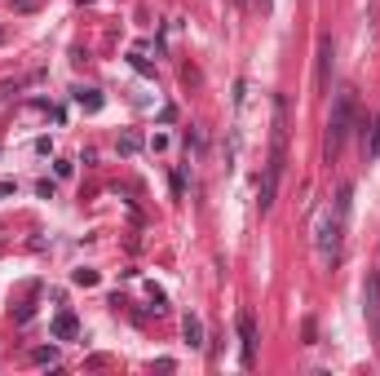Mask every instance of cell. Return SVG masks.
<instances>
[{"instance_id":"6da1fadb","label":"cell","mask_w":380,"mask_h":376,"mask_svg":"<svg viewBox=\"0 0 380 376\" xmlns=\"http://www.w3.org/2000/svg\"><path fill=\"white\" fill-rule=\"evenodd\" d=\"M283 164H288V97H283V93H274V133H270V164H266V177H261V195H257L261 212H270V208H274L278 182H283Z\"/></svg>"},{"instance_id":"7a4b0ae2","label":"cell","mask_w":380,"mask_h":376,"mask_svg":"<svg viewBox=\"0 0 380 376\" xmlns=\"http://www.w3.org/2000/svg\"><path fill=\"white\" fill-rule=\"evenodd\" d=\"M350 208H354V186L345 182L336 190V204L332 212H323L319 217V257L332 266V261L341 257V243H345V226H350Z\"/></svg>"},{"instance_id":"3957f363","label":"cell","mask_w":380,"mask_h":376,"mask_svg":"<svg viewBox=\"0 0 380 376\" xmlns=\"http://www.w3.org/2000/svg\"><path fill=\"white\" fill-rule=\"evenodd\" d=\"M350 128H354V93H336V102H332V120H327V151H332V155L345 146Z\"/></svg>"},{"instance_id":"277c9868","label":"cell","mask_w":380,"mask_h":376,"mask_svg":"<svg viewBox=\"0 0 380 376\" xmlns=\"http://www.w3.org/2000/svg\"><path fill=\"white\" fill-rule=\"evenodd\" d=\"M235 328H239V363L257 368V319H252V310H239Z\"/></svg>"},{"instance_id":"5b68a950","label":"cell","mask_w":380,"mask_h":376,"mask_svg":"<svg viewBox=\"0 0 380 376\" xmlns=\"http://www.w3.org/2000/svg\"><path fill=\"white\" fill-rule=\"evenodd\" d=\"M362 315H367L372 332H376V346H380V274L372 270L367 284H362Z\"/></svg>"},{"instance_id":"8992f818","label":"cell","mask_w":380,"mask_h":376,"mask_svg":"<svg viewBox=\"0 0 380 376\" xmlns=\"http://www.w3.org/2000/svg\"><path fill=\"white\" fill-rule=\"evenodd\" d=\"M332 54H336L332 36H319V71H314V85H319V93H327V85H332Z\"/></svg>"},{"instance_id":"52a82bcc","label":"cell","mask_w":380,"mask_h":376,"mask_svg":"<svg viewBox=\"0 0 380 376\" xmlns=\"http://www.w3.org/2000/svg\"><path fill=\"white\" fill-rule=\"evenodd\" d=\"M75 332H80L75 315H67V310H62V315L54 319V336H58V341H75Z\"/></svg>"},{"instance_id":"ba28073f","label":"cell","mask_w":380,"mask_h":376,"mask_svg":"<svg viewBox=\"0 0 380 376\" xmlns=\"http://www.w3.org/2000/svg\"><path fill=\"white\" fill-rule=\"evenodd\" d=\"M181 332H186V346H190V350H204V323L195 319V315H186V323H181Z\"/></svg>"},{"instance_id":"9c48e42d","label":"cell","mask_w":380,"mask_h":376,"mask_svg":"<svg viewBox=\"0 0 380 376\" xmlns=\"http://www.w3.org/2000/svg\"><path fill=\"white\" fill-rule=\"evenodd\" d=\"M75 107L93 116V111H102V93H97V89H75Z\"/></svg>"},{"instance_id":"30bf717a","label":"cell","mask_w":380,"mask_h":376,"mask_svg":"<svg viewBox=\"0 0 380 376\" xmlns=\"http://www.w3.org/2000/svg\"><path fill=\"white\" fill-rule=\"evenodd\" d=\"M367 159H380V120L372 124V138H367Z\"/></svg>"},{"instance_id":"8fae6325","label":"cell","mask_w":380,"mask_h":376,"mask_svg":"<svg viewBox=\"0 0 380 376\" xmlns=\"http://www.w3.org/2000/svg\"><path fill=\"white\" fill-rule=\"evenodd\" d=\"M120 151H124V155L142 151V138H137V133H124V138H120Z\"/></svg>"},{"instance_id":"7c38bea8","label":"cell","mask_w":380,"mask_h":376,"mask_svg":"<svg viewBox=\"0 0 380 376\" xmlns=\"http://www.w3.org/2000/svg\"><path fill=\"white\" fill-rule=\"evenodd\" d=\"M75 284L80 288H93L97 284V270H75Z\"/></svg>"},{"instance_id":"4fadbf2b","label":"cell","mask_w":380,"mask_h":376,"mask_svg":"<svg viewBox=\"0 0 380 376\" xmlns=\"http://www.w3.org/2000/svg\"><path fill=\"white\" fill-rule=\"evenodd\" d=\"M31 358H36V363H54V358H58V350H54V346H49V350H36V354H31Z\"/></svg>"},{"instance_id":"5bb4252c","label":"cell","mask_w":380,"mask_h":376,"mask_svg":"<svg viewBox=\"0 0 380 376\" xmlns=\"http://www.w3.org/2000/svg\"><path fill=\"white\" fill-rule=\"evenodd\" d=\"M13 190H18L13 182H0V200H5V195H13Z\"/></svg>"}]
</instances>
